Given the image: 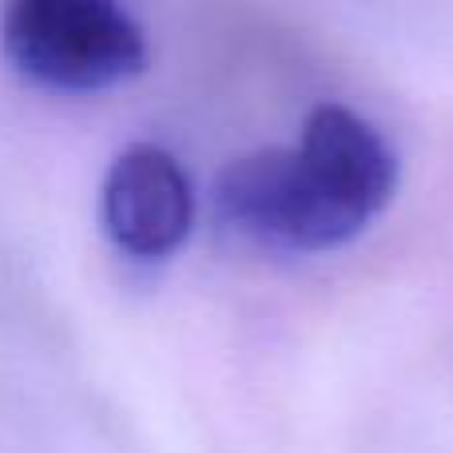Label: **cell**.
<instances>
[{"mask_svg": "<svg viewBox=\"0 0 453 453\" xmlns=\"http://www.w3.org/2000/svg\"><path fill=\"white\" fill-rule=\"evenodd\" d=\"M398 191V156L370 119L319 104L295 148H258L215 180V211L231 231L290 255H322L358 239Z\"/></svg>", "mask_w": 453, "mask_h": 453, "instance_id": "6da1fadb", "label": "cell"}, {"mask_svg": "<svg viewBox=\"0 0 453 453\" xmlns=\"http://www.w3.org/2000/svg\"><path fill=\"white\" fill-rule=\"evenodd\" d=\"M0 48L20 80L96 96L148 68V36L124 0H8Z\"/></svg>", "mask_w": 453, "mask_h": 453, "instance_id": "7a4b0ae2", "label": "cell"}, {"mask_svg": "<svg viewBox=\"0 0 453 453\" xmlns=\"http://www.w3.org/2000/svg\"><path fill=\"white\" fill-rule=\"evenodd\" d=\"M100 223L124 255L172 258L196 226V191L183 164L159 143L124 148L104 175Z\"/></svg>", "mask_w": 453, "mask_h": 453, "instance_id": "3957f363", "label": "cell"}]
</instances>
